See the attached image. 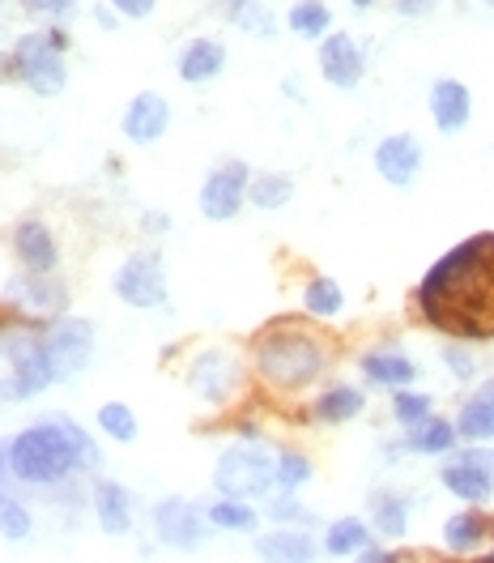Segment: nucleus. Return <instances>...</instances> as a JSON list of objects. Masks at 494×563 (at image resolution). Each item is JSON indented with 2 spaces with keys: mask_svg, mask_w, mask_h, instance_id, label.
<instances>
[{
  "mask_svg": "<svg viewBox=\"0 0 494 563\" xmlns=\"http://www.w3.org/2000/svg\"><path fill=\"white\" fill-rule=\"evenodd\" d=\"M422 317L464 342L494 337V231L469 235L430 265L418 286Z\"/></svg>",
  "mask_w": 494,
  "mask_h": 563,
  "instance_id": "f257e3e1",
  "label": "nucleus"
},
{
  "mask_svg": "<svg viewBox=\"0 0 494 563\" xmlns=\"http://www.w3.org/2000/svg\"><path fill=\"white\" fill-rule=\"evenodd\" d=\"M329 367V346L295 324H273L256 337V371L273 389H303Z\"/></svg>",
  "mask_w": 494,
  "mask_h": 563,
  "instance_id": "f03ea898",
  "label": "nucleus"
},
{
  "mask_svg": "<svg viewBox=\"0 0 494 563\" xmlns=\"http://www.w3.org/2000/svg\"><path fill=\"white\" fill-rule=\"evenodd\" d=\"M9 466H13V474L22 479V483H56V479H65L73 466V448L65 440V432H60V423L56 418H47V423H38V427H26L22 436H13L9 440Z\"/></svg>",
  "mask_w": 494,
  "mask_h": 563,
  "instance_id": "7ed1b4c3",
  "label": "nucleus"
},
{
  "mask_svg": "<svg viewBox=\"0 0 494 563\" xmlns=\"http://www.w3.org/2000/svg\"><path fill=\"white\" fill-rule=\"evenodd\" d=\"M0 355L9 359L13 376L0 384V402H22V398H35L47 384H56V367L47 359V346H43V333L31 329H4L0 333Z\"/></svg>",
  "mask_w": 494,
  "mask_h": 563,
  "instance_id": "20e7f679",
  "label": "nucleus"
},
{
  "mask_svg": "<svg viewBox=\"0 0 494 563\" xmlns=\"http://www.w3.org/2000/svg\"><path fill=\"white\" fill-rule=\"evenodd\" d=\"M273 483H277V461L261 448H227L218 457L214 486L227 499H261L273 491Z\"/></svg>",
  "mask_w": 494,
  "mask_h": 563,
  "instance_id": "39448f33",
  "label": "nucleus"
},
{
  "mask_svg": "<svg viewBox=\"0 0 494 563\" xmlns=\"http://www.w3.org/2000/svg\"><path fill=\"white\" fill-rule=\"evenodd\" d=\"M13 65L35 94H60L65 90V35H22L13 47Z\"/></svg>",
  "mask_w": 494,
  "mask_h": 563,
  "instance_id": "423d86ee",
  "label": "nucleus"
},
{
  "mask_svg": "<svg viewBox=\"0 0 494 563\" xmlns=\"http://www.w3.org/2000/svg\"><path fill=\"white\" fill-rule=\"evenodd\" d=\"M115 295L133 308H158L166 303V274H162V261L158 252H133L119 274H115Z\"/></svg>",
  "mask_w": 494,
  "mask_h": 563,
  "instance_id": "0eeeda50",
  "label": "nucleus"
},
{
  "mask_svg": "<svg viewBox=\"0 0 494 563\" xmlns=\"http://www.w3.org/2000/svg\"><path fill=\"white\" fill-rule=\"evenodd\" d=\"M252 171L243 162H222L218 171H209L205 188H200V214L214 218V222H230L239 209H243V197H248V180Z\"/></svg>",
  "mask_w": 494,
  "mask_h": 563,
  "instance_id": "6e6552de",
  "label": "nucleus"
},
{
  "mask_svg": "<svg viewBox=\"0 0 494 563\" xmlns=\"http://www.w3.org/2000/svg\"><path fill=\"white\" fill-rule=\"evenodd\" d=\"M153 529H158V538L166 542V547H180V551H192V547H200L205 542V533H209V513H200L192 499H162L158 508H153Z\"/></svg>",
  "mask_w": 494,
  "mask_h": 563,
  "instance_id": "1a4fd4ad",
  "label": "nucleus"
},
{
  "mask_svg": "<svg viewBox=\"0 0 494 563\" xmlns=\"http://www.w3.org/2000/svg\"><path fill=\"white\" fill-rule=\"evenodd\" d=\"M188 384H192V393H200L205 402L222 405L230 402V393L243 384V367H239V359L227 355V351H205L200 359L192 363Z\"/></svg>",
  "mask_w": 494,
  "mask_h": 563,
  "instance_id": "9d476101",
  "label": "nucleus"
},
{
  "mask_svg": "<svg viewBox=\"0 0 494 563\" xmlns=\"http://www.w3.org/2000/svg\"><path fill=\"white\" fill-rule=\"evenodd\" d=\"M43 346H47V359L56 367V376H73L90 359V346H94V329L85 321H56L51 329H43Z\"/></svg>",
  "mask_w": 494,
  "mask_h": 563,
  "instance_id": "9b49d317",
  "label": "nucleus"
},
{
  "mask_svg": "<svg viewBox=\"0 0 494 563\" xmlns=\"http://www.w3.org/2000/svg\"><path fill=\"white\" fill-rule=\"evenodd\" d=\"M376 171L392 188H410L422 171V146L410 133H392L376 146Z\"/></svg>",
  "mask_w": 494,
  "mask_h": 563,
  "instance_id": "f8f14e48",
  "label": "nucleus"
},
{
  "mask_svg": "<svg viewBox=\"0 0 494 563\" xmlns=\"http://www.w3.org/2000/svg\"><path fill=\"white\" fill-rule=\"evenodd\" d=\"M166 128H171V107H166L162 94L146 90V94H137V99L128 103V112H124V137H128V141L153 146Z\"/></svg>",
  "mask_w": 494,
  "mask_h": 563,
  "instance_id": "ddd939ff",
  "label": "nucleus"
},
{
  "mask_svg": "<svg viewBox=\"0 0 494 563\" xmlns=\"http://www.w3.org/2000/svg\"><path fill=\"white\" fill-rule=\"evenodd\" d=\"M473 116V99H469V85L457 78H439L430 85V120L439 133H460Z\"/></svg>",
  "mask_w": 494,
  "mask_h": 563,
  "instance_id": "4468645a",
  "label": "nucleus"
},
{
  "mask_svg": "<svg viewBox=\"0 0 494 563\" xmlns=\"http://www.w3.org/2000/svg\"><path fill=\"white\" fill-rule=\"evenodd\" d=\"M320 73L337 90H354L363 81V51L349 35H329L320 43Z\"/></svg>",
  "mask_w": 494,
  "mask_h": 563,
  "instance_id": "2eb2a0df",
  "label": "nucleus"
},
{
  "mask_svg": "<svg viewBox=\"0 0 494 563\" xmlns=\"http://www.w3.org/2000/svg\"><path fill=\"white\" fill-rule=\"evenodd\" d=\"M13 252H18V261H22L31 274H51V269H56V240H51V231H47L38 218L18 222V231H13Z\"/></svg>",
  "mask_w": 494,
  "mask_h": 563,
  "instance_id": "dca6fc26",
  "label": "nucleus"
},
{
  "mask_svg": "<svg viewBox=\"0 0 494 563\" xmlns=\"http://www.w3.org/2000/svg\"><path fill=\"white\" fill-rule=\"evenodd\" d=\"M256 555L265 563H315V542L303 529H273L256 538Z\"/></svg>",
  "mask_w": 494,
  "mask_h": 563,
  "instance_id": "f3484780",
  "label": "nucleus"
},
{
  "mask_svg": "<svg viewBox=\"0 0 494 563\" xmlns=\"http://www.w3.org/2000/svg\"><path fill=\"white\" fill-rule=\"evenodd\" d=\"M222 65H227V47L218 39H192L188 51L180 56V78L188 81V85H205V81H214L222 73Z\"/></svg>",
  "mask_w": 494,
  "mask_h": 563,
  "instance_id": "a211bd4d",
  "label": "nucleus"
},
{
  "mask_svg": "<svg viewBox=\"0 0 494 563\" xmlns=\"http://www.w3.org/2000/svg\"><path fill=\"white\" fill-rule=\"evenodd\" d=\"M94 513H99L103 533H128L133 529V504H128V491L119 483L94 486Z\"/></svg>",
  "mask_w": 494,
  "mask_h": 563,
  "instance_id": "6ab92c4d",
  "label": "nucleus"
},
{
  "mask_svg": "<svg viewBox=\"0 0 494 563\" xmlns=\"http://www.w3.org/2000/svg\"><path fill=\"white\" fill-rule=\"evenodd\" d=\"M9 303H18V308H26V312H60L65 308V290L60 286H51L47 278H18V282H9Z\"/></svg>",
  "mask_w": 494,
  "mask_h": 563,
  "instance_id": "aec40b11",
  "label": "nucleus"
},
{
  "mask_svg": "<svg viewBox=\"0 0 494 563\" xmlns=\"http://www.w3.org/2000/svg\"><path fill=\"white\" fill-rule=\"evenodd\" d=\"M363 376H367L371 384L405 389V384L418 376V367L405 359V355H397V351H371V355H363Z\"/></svg>",
  "mask_w": 494,
  "mask_h": 563,
  "instance_id": "412c9836",
  "label": "nucleus"
},
{
  "mask_svg": "<svg viewBox=\"0 0 494 563\" xmlns=\"http://www.w3.org/2000/svg\"><path fill=\"white\" fill-rule=\"evenodd\" d=\"M227 18L239 31L256 35V39H273L277 35V18H273V9L265 0H227Z\"/></svg>",
  "mask_w": 494,
  "mask_h": 563,
  "instance_id": "4be33fe9",
  "label": "nucleus"
},
{
  "mask_svg": "<svg viewBox=\"0 0 494 563\" xmlns=\"http://www.w3.org/2000/svg\"><path fill=\"white\" fill-rule=\"evenodd\" d=\"M363 405H367V398H363L358 389H349V384H333L329 393H320V398H315V418H320V423H349V418H358V414H363Z\"/></svg>",
  "mask_w": 494,
  "mask_h": 563,
  "instance_id": "5701e85b",
  "label": "nucleus"
},
{
  "mask_svg": "<svg viewBox=\"0 0 494 563\" xmlns=\"http://www.w3.org/2000/svg\"><path fill=\"white\" fill-rule=\"evenodd\" d=\"M444 486L457 495V499H469V504H482V499H491L494 486L469 466V461H452V466H444Z\"/></svg>",
  "mask_w": 494,
  "mask_h": 563,
  "instance_id": "b1692460",
  "label": "nucleus"
},
{
  "mask_svg": "<svg viewBox=\"0 0 494 563\" xmlns=\"http://www.w3.org/2000/svg\"><path fill=\"white\" fill-rule=\"evenodd\" d=\"M414 436H410V448H418V452H430V457H439V452H448L452 444H457V423H448V418H426L418 427H410Z\"/></svg>",
  "mask_w": 494,
  "mask_h": 563,
  "instance_id": "393cba45",
  "label": "nucleus"
},
{
  "mask_svg": "<svg viewBox=\"0 0 494 563\" xmlns=\"http://www.w3.org/2000/svg\"><path fill=\"white\" fill-rule=\"evenodd\" d=\"M486 533H491V521L482 513H457V517H448V525H444V542L452 551H473Z\"/></svg>",
  "mask_w": 494,
  "mask_h": 563,
  "instance_id": "a878e982",
  "label": "nucleus"
},
{
  "mask_svg": "<svg viewBox=\"0 0 494 563\" xmlns=\"http://www.w3.org/2000/svg\"><path fill=\"white\" fill-rule=\"evenodd\" d=\"M329 22H333V13H329L324 0H299V4L286 13V26H290L295 35H303V39H320V35L329 31Z\"/></svg>",
  "mask_w": 494,
  "mask_h": 563,
  "instance_id": "bb28decb",
  "label": "nucleus"
},
{
  "mask_svg": "<svg viewBox=\"0 0 494 563\" xmlns=\"http://www.w3.org/2000/svg\"><path fill=\"white\" fill-rule=\"evenodd\" d=\"M209 513V525L214 529H230V533H252L261 517L248 508V499H218V504H209L205 508Z\"/></svg>",
  "mask_w": 494,
  "mask_h": 563,
  "instance_id": "cd10ccee",
  "label": "nucleus"
},
{
  "mask_svg": "<svg viewBox=\"0 0 494 563\" xmlns=\"http://www.w3.org/2000/svg\"><path fill=\"white\" fill-rule=\"evenodd\" d=\"M367 525L358 521V517H342V521L329 525V533H324V551L329 555H354V551H363L367 547Z\"/></svg>",
  "mask_w": 494,
  "mask_h": 563,
  "instance_id": "c85d7f7f",
  "label": "nucleus"
},
{
  "mask_svg": "<svg viewBox=\"0 0 494 563\" xmlns=\"http://www.w3.org/2000/svg\"><path fill=\"white\" fill-rule=\"evenodd\" d=\"M457 432L464 440H494V405L482 398L464 402L457 414Z\"/></svg>",
  "mask_w": 494,
  "mask_h": 563,
  "instance_id": "c756f323",
  "label": "nucleus"
},
{
  "mask_svg": "<svg viewBox=\"0 0 494 563\" xmlns=\"http://www.w3.org/2000/svg\"><path fill=\"white\" fill-rule=\"evenodd\" d=\"M248 197H252L256 209H282L295 197V184H290V175H256L248 184Z\"/></svg>",
  "mask_w": 494,
  "mask_h": 563,
  "instance_id": "7c9ffc66",
  "label": "nucleus"
},
{
  "mask_svg": "<svg viewBox=\"0 0 494 563\" xmlns=\"http://www.w3.org/2000/svg\"><path fill=\"white\" fill-rule=\"evenodd\" d=\"M342 303H345V295L333 278H311V286L303 290V308L311 317H337Z\"/></svg>",
  "mask_w": 494,
  "mask_h": 563,
  "instance_id": "2f4dec72",
  "label": "nucleus"
},
{
  "mask_svg": "<svg viewBox=\"0 0 494 563\" xmlns=\"http://www.w3.org/2000/svg\"><path fill=\"white\" fill-rule=\"evenodd\" d=\"M99 427L119 444H133L137 440V418H133V410L124 402H107L99 410Z\"/></svg>",
  "mask_w": 494,
  "mask_h": 563,
  "instance_id": "473e14b6",
  "label": "nucleus"
},
{
  "mask_svg": "<svg viewBox=\"0 0 494 563\" xmlns=\"http://www.w3.org/2000/svg\"><path fill=\"white\" fill-rule=\"evenodd\" d=\"M392 414H397L401 427H418V423L430 418V398H426V393H414V389H397Z\"/></svg>",
  "mask_w": 494,
  "mask_h": 563,
  "instance_id": "72a5a7b5",
  "label": "nucleus"
},
{
  "mask_svg": "<svg viewBox=\"0 0 494 563\" xmlns=\"http://www.w3.org/2000/svg\"><path fill=\"white\" fill-rule=\"evenodd\" d=\"M56 423H60L65 440H69V448H73V466H77V470H94V466H99V444L90 440V436L77 427L73 418H56Z\"/></svg>",
  "mask_w": 494,
  "mask_h": 563,
  "instance_id": "f704fd0d",
  "label": "nucleus"
},
{
  "mask_svg": "<svg viewBox=\"0 0 494 563\" xmlns=\"http://www.w3.org/2000/svg\"><path fill=\"white\" fill-rule=\"evenodd\" d=\"M376 525L388 538H401L405 533V499L397 495H376Z\"/></svg>",
  "mask_w": 494,
  "mask_h": 563,
  "instance_id": "c9c22d12",
  "label": "nucleus"
},
{
  "mask_svg": "<svg viewBox=\"0 0 494 563\" xmlns=\"http://www.w3.org/2000/svg\"><path fill=\"white\" fill-rule=\"evenodd\" d=\"M307 479H311V461L303 452H282L277 457V486L282 491H299Z\"/></svg>",
  "mask_w": 494,
  "mask_h": 563,
  "instance_id": "e433bc0d",
  "label": "nucleus"
},
{
  "mask_svg": "<svg viewBox=\"0 0 494 563\" xmlns=\"http://www.w3.org/2000/svg\"><path fill=\"white\" fill-rule=\"evenodd\" d=\"M31 513L18 504V499H9V495H0V533L9 538V542H18V538H26L31 533Z\"/></svg>",
  "mask_w": 494,
  "mask_h": 563,
  "instance_id": "4c0bfd02",
  "label": "nucleus"
},
{
  "mask_svg": "<svg viewBox=\"0 0 494 563\" xmlns=\"http://www.w3.org/2000/svg\"><path fill=\"white\" fill-rule=\"evenodd\" d=\"M268 517H273V521H311V525H315V517H311L307 508H299V504H295V491H286L282 499H273Z\"/></svg>",
  "mask_w": 494,
  "mask_h": 563,
  "instance_id": "58836bf2",
  "label": "nucleus"
},
{
  "mask_svg": "<svg viewBox=\"0 0 494 563\" xmlns=\"http://www.w3.org/2000/svg\"><path fill=\"white\" fill-rule=\"evenodd\" d=\"M460 461H469V466L494 486V448H469V452H460Z\"/></svg>",
  "mask_w": 494,
  "mask_h": 563,
  "instance_id": "ea45409f",
  "label": "nucleus"
},
{
  "mask_svg": "<svg viewBox=\"0 0 494 563\" xmlns=\"http://www.w3.org/2000/svg\"><path fill=\"white\" fill-rule=\"evenodd\" d=\"M22 9H31V13H51V18H65V13H73V0H22Z\"/></svg>",
  "mask_w": 494,
  "mask_h": 563,
  "instance_id": "a19ab883",
  "label": "nucleus"
},
{
  "mask_svg": "<svg viewBox=\"0 0 494 563\" xmlns=\"http://www.w3.org/2000/svg\"><path fill=\"white\" fill-rule=\"evenodd\" d=\"M444 363H448V367L457 371L460 380H469V376H473V359H469V355H464L460 346H448V351H444Z\"/></svg>",
  "mask_w": 494,
  "mask_h": 563,
  "instance_id": "79ce46f5",
  "label": "nucleus"
},
{
  "mask_svg": "<svg viewBox=\"0 0 494 563\" xmlns=\"http://www.w3.org/2000/svg\"><path fill=\"white\" fill-rule=\"evenodd\" d=\"M115 13H124V18H150L153 13V0H112Z\"/></svg>",
  "mask_w": 494,
  "mask_h": 563,
  "instance_id": "37998d69",
  "label": "nucleus"
},
{
  "mask_svg": "<svg viewBox=\"0 0 494 563\" xmlns=\"http://www.w3.org/2000/svg\"><path fill=\"white\" fill-rule=\"evenodd\" d=\"M397 9H401L405 18H422V13L435 9V0H397Z\"/></svg>",
  "mask_w": 494,
  "mask_h": 563,
  "instance_id": "c03bdc74",
  "label": "nucleus"
},
{
  "mask_svg": "<svg viewBox=\"0 0 494 563\" xmlns=\"http://www.w3.org/2000/svg\"><path fill=\"white\" fill-rule=\"evenodd\" d=\"M358 563H401L392 551H371V547H363V555H358Z\"/></svg>",
  "mask_w": 494,
  "mask_h": 563,
  "instance_id": "a18cd8bd",
  "label": "nucleus"
},
{
  "mask_svg": "<svg viewBox=\"0 0 494 563\" xmlns=\"http://www.w3.org/2000/svg\"><path fill=\"white\" fill-rule=\"evenodd\" d=\"M4 470H13V466H9V444L0 440V483H4Z\"/></svg>",
  "mask_w": 494,
  "mask_h": 563,
  "instance_id": "49530a36",
  "label": "nucleus"
},
{
  "mask_svg": "<svg viewBox=\"0 0 494 563\" xmlns=\"http://www.w3.org/2000/svg\"><path fill=\"white\" fill-rule=\"evenodd\" d=\"M146 227H150V231H162V227H166V218H162V214H150V218H146Z\"/></svg>",
  "mask_w": 494,
  "mask_h": 563,
  "instance_id": "de8ad7c7",
  "label": "nucleus"
},
{
  "mask_svg": "<svg viewBox=\"0 0 494 563\" xmlns=\"http://www.w3.org/2000/svg\"><path fill=\"white\" fill-rule=\"evenodd\" d=\"M478 398H482V402H491V405H494V380H486V384H482V393H478Z\"/></svg>",
  "mask_w": 494,
  "mask_h": 563,
  "instance_id": "09e8293b",
  "label": "nucleus"
},
{
  "mask_svg": "<svg viewBox=\"0 0 494 563\" xmlns=\"http://www.w3.org/2000/svg\"><path fill=\"white\" fill-rule=\"evenodd\" d=\"M99 26H107V31H112V26H115V13H107V9H99Z\"/></svg>",
  "mask_w": 494,
  "mask_h": 563,
  "instance_id": "8fccbe9b",
  "label": "nucleus"
},
{
  "mask_svg": "<svg viewBox=\"0 0 494 563\" xmlns=\"http://www.w3.org/2000/svg\"><path fill=\"white\" fill-rule=\"evenodd\" d=\"M349 4H354V9H371L376 0H349Z\"/></svg>",
  "mask_w": 494,
  "mask_h": 563,
  "instance_id": "3c124183",
  "label": "nucleus"
},
{
  "mask_svg": "<svg viewBox=\"0 0 494 563\" xmlns=\"http://www.w3.org/2000/svg\"><path fill=\"white\" fill-rule=\"evenodd\" d=\"M478 563H494V555H482V560H478Z\"/></svg>",
  "mask_w": 494,
  "mask_h": 563,
  "instance_id": "603ef678",
  "label": "nucleus"
},
{
  "mask_svg": "<svg viewBox=\"0 0 494 563\" xmlns=\"http://www.w3.org/2000/svg\"><path fill=\"white\" fill-rule=\"evenodd\" d=\"M482 4H491V9H494V0H482Z\"/></svg>",
  "mask_w": 494,
  "mask_h": 563,
  "instance_id": "864d4df0",
  "label": "nucleus"
}]
</instances>
